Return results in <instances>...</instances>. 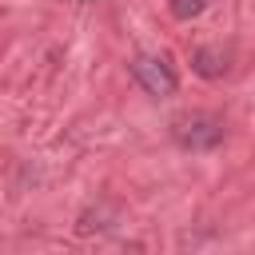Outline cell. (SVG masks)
<instances>
[{
  "label": "cell",
  "instance_id": "1",
  "mask_svg": "<svg viewBox=\"0 0 255 255\" xmlns=\"http://www.w3.org/2000/svg\"><path fill=\"white\" fill-rule=\"evenodd\" d=\"M171 135L179 147L187 151H211L219 139H223V120L219 116H207V112H195V116H183L171 124Z\"/></svg>",
  "mask_w": 255,
  "mask_h": 255
},
{
  "label": "cell",
  "instance_id": "3",
  "mask_svg": "<svg viewBox=\"0 0 255 255\" xmlns=\"http://www.w3.org/2000/svg\"><path fill=\"white\" fill-rule=\"evenodd\" d=\"M191 68H195L203 80H219V76L227 72V52H223V48H199V52L191 56Z\"/></svg>",
  "mask_w": 255,
  "mask_h": 255
},
{
  "label": "cell",
  "instance_id": "4",
  "mask_svg": "<svg viewBox=\"0 0 255 255\" xmlns=\"http://www.w3.org/2000/svg\"><path fill=\"white\" fill-rule=\"evenodd\" d=\"M167 8H171L175 20H191V16L203 12V0H167Z\"/></svg>",
  "mask_w": 255,
  "mask_h": 255
},
{
  "label": "cell",
  "instance_id": "2",
  "mask_svg": "<svg viewBox=\"0 0 255 255\" xmlns=\"http://www.w3.org/2000/svg\"><path fill=\"white\" fill-rule=\"evenodd\" d=\"M131 80H135L151 100H167V96H175V88H179V80H175V72H171V64H167L163 56H135V60H131Z\"/></svg>",
  "mask_w": 255,
  "mask_h": 255
}]
</instances>
